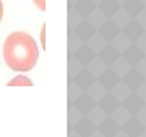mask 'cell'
<instances>
[{"instance_id": "obj_1", "label": "cell", "mask_w": 146, "mask_h": 137, "mask_svg": "<svg viewBox=\"0 0 146 137\" xmlns=\"http://www.w3.org/2000/svg\"><path fill=\"white\" fill-rule=\"evenodd\" d=\"M7 65L16 71H29L38 58L35 39L25 32H14L7 37L3 49Z\"/></svg>"}, {"instance_id": "obj_3", "label": "cell", "mask_w": 146, "mask_h": 137, "mask_svg": "<svg viewBox=\"0 0 146 137\" xmlns=\"http://www.w3.org/2000/svg\"><path fill=\"white\" fill-rule=\"evenodd\" d=\"M34 3L41 10H45V0H34Z\"/></svg>"}, {"instance_id": "obj_2", "label": "cell", "mask_w": 146, "mask_h": 137, "mask_svg": "<svg viewBox=\"0 0 146 137\" xmlns=\"http://www.w3.org/2000/svg\"><path fill=\"white\" fill-rule=\"evenodd\" d=\"M8 86H33L32 81L26 76H17L7 83Z\"/></svg>"}, {"instance_id": "obj_4", "label": "cell", "mask_w": 146, "mask_h": 137, "mask_svg": "<svg viewBox=\"0 0 146 137\" xmlns=\"http://www.w3.org/2000/svg\"><path fill=\"white\" fill-rule=\"evenodd\" d=\"M3 13H4V7H3V3L2 1L0 0V21L2 19V17H3Z\"/></svg>"}]
</instances>
